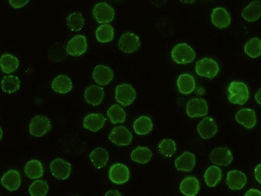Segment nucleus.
<instances>
[{
  "instance_id": "1",
  "label": "nucleus",
  "mask_w": 261,
  "mask_h": 196,
  "mask_svg": "<svg viewBox=\"0 0 261 196\" xmlns=\"http://www.w3.org/2000/svg\"><path fill=\"white\" fill-rule=\"evenodd\" d=\"M228 101L231 104L243 106L248 102L249 90L246 84L241 81H232L227 89Z\"/></svg>"
},
{
  "instance_id": "2",
  "label": "nucleus",
  "mask_w": 261,
  "mask_h": 196,
  "mask_svg": "<svg viewBox=\"0 0 261 196\" xmlns=\"http://www.w3.org/2000/svg\"><path fill=\"white\" fill-rule=\"evenodd\" d=\"M194 49L187 43H178L173 47L171 50V58L178 64H189L195 59Z\"/></svg>"
},
{
  "instance_id": "3",
  "label": "nucleus",
  "mask_w": 261,
  "mask_h": 196,
  "mask_svg": "<svg viewBox=\"0 0 261 196\" xmlns=\"http://www.w3.org/2000/svg\"><path fill=\"white\" fill-rule=\"evenodd\" d=\"M195 72L202 78L214 79L220 72L219 64L211 58H202L196 63Z\"/></svg>"
},
{
  "instance_id": "4",
  "label": "nucleus",
  "mask_w": 261,
  "mask_h": 196,
  "mask_svg": "<svg viewBox=\"0 0 261 196\" xmlns=\"http://www.w3.org/2000/svg\"><path fill=\"white\" fill-rule=\"evenodd\" d=\"M136 91L129 84H122L116 88V101L122 106H129L136 99Z\"/></svg>"
},
{
  "instance_id": "5",
  "label": "nucleus",
  "mask_w": 261,
  "mask_h": 196,
  "mask_svg": "<svg viewBox=\"0 0 261 196\" xmlns=\"http://www.w3.org/2000/svg\"><path fill=\"white\" fill-rule=\"evenodd\" d=\"M51 128L49 118L45 116L37 115L31 120L29 124V132L34 137H42L48 132Z\"/></svg>"
},
{
  "instance_id": "6",
  "label": "nucleus",
  "mask_w": 261,
  "mask_h": 196,
  "mask_svg": "<svg viewBox=\"0 0 261 196\" xmlns=\"http://www.w3.org/2000/svg\"><path fill=\"white\" fill-rule=\"evenodd\" d=\"M186 111L188 117H204L208 113V106L206 101L202 98H192L188 101L186 106Z\"/></svg>"
},
{
  "instance_id": "7",
  "label": "nucleus",
  "mask_w": 261,
  "mask_h": 196,
  "mask_svg": "<svg viewBox=\"0 0 261 196\" xmlns=\"http://www.w3.org/2000/svg\"><path fill=\"white\" fill-rule=\"evenodd\" d=\"M94 19L99 23H108L114 20L115 12L114 8L106 3H99L96 4L93 10Z\"/></svg>"
},
{
  "instance_id": "8",
  "label": "nucleus",
  "mask_w": 261,
  "mask_h": 196,
  "mask_svg": "<svg viewBox=\"0 0 261 196\" xmlns=\"http://www.w3.org/2000/svg\"><path fill=\"white\" fill-rule=\"evenodd\" d=\"M118 46L120 50L123 53H134L140 47V39L135 33L126 32L120 38Z\"/></svg>"
},
{
  "instance_id": "9",
  "label": "nucleus",
  "mask_w": 261,
  "mask_h": 196,
  "mask_svg": "<svg viewBox=\"0 0 261 196\" xmlns=\"http://www.w3.org/2000/svg\"><path fill=\"white\" fill-rule=\"evenodd\" d=\"M109 139L118 146H125L132 142L133 135L126 127H118L112 130Z\"/></svg>"
},
{
  "instance_id": "10",
  "label": "nucleus",
  "mask_w": 261,
  "mask_h": 196,
  "mask_svg": "<svg viewBox=\"0 0 261 196\" xmlns=\"http://www.w3.org/2000/svg\"><path fill=\"white\" fill-rule=\"evenodd\" d=\"M50 170L56 179L66 180L70 176L72 166L69 162L62 159H56L50 163Z\"/></svg>"
},
{
  "instance_id": "11",
  "label": "nucleus",
  "mask_w": 261,
  "mask_h": 196,
  "mask_svg": "<svg viewBox=\"0 0 261 196\" xmlns=\"http://www.w3.org/2000/svg\"><path fill=\"white\" fill-rule=\"evenodd\" d=\"M66 47L68 55L80 57L87 51V40L82 35H76L68 42Z\"/></svg>"
},
{
  "instance_id": "12",
  "label": "nucleus",
  "mask_w": 261,
  "mask_h": 196,
  "mask_svg": "<svg viewBox=\"0 0 261 196\" xmlns=\"http://www.w3.org/2000/svg\"><path fill=\"white\" fill-rule=\"evenodd\" d=\"M210 159L216 166H227L231 164L233 156L231 151L226 147H216L211 152Z\"/></svg>"
},
{
  "instance_id": "13",
  "label": "nucleus",
  "mask_w": 261,
  "mask_h": 196,
  "mask_svg": "<svg viewBox=\"0 0 261 196\" xmlns=\"http://www.w3.org/2000/svg\"><path fill=\"white\" fill-rule=\"evenodd\" d=\"M109 177L116 184L127 183L130 177L129 168L122 163H116L110 167Z\"/></svg>"
},
{
  "instance_id": "14",
  "label": "nucleus",
  "mask_w": 261,
  "mask_h": 196,
  "mask_svg": "<svg viewBox=\"0 0 261 196\" xmlns=\"http://www.w3.org/2000/svg\"><path fill=\"white\" fill-rule=\"evenodd\" d=\"M197 130L201 138L209 139L216 135L218 132V127L214 119L211 117H206L201 120L198 125Z\"/></svg>"
},
{
  "instance_id": "15",
  "label": "nucleus",
  "mask_w": 261,
  "mask_h": 196,
  "mask_svg": "<svg viewBox=\"0 0 261 196\" xmlns=\"http://www.w3.org/2000/svg\"><path fill=\"white\" fill-rule=\"evenodd\" d=\"M114 71L110 67L99 64L95 67L93 78L96 83L100 85H107L114 79Z\"/></svg>"
},
{
  "instance_id": "16",
  "label": "nucleus",
  "mask_w": 261,
  "mask_h": 196,
  "mask_svg": "<svg viewBox=\"0 0 261 196\" xmlns=\"http://www.w3.org/2000/svg\"><path fill=\"white\" fill-rule=\"evenodd\" d=\"M231 15L225 8H216L212 11V22L218 29H226L231 24Z\"/></svg>"
},
{
  "instance_id": "17",
  "label": "nucleus",
  "mask_w": 261,
  "mask_h": 196,
  "mask_svg": "<svg viewBox=\"0 0 261 196\" xmlns=\"http://www.w3.org/2000/svg\"><path fill=\"white\" fill-rule=\"evenodd\" d=\"M247 183V177L241 170H231L227 176V185L233 190H239L244 188Z\"/></svg>"
},
{
  "instance_id": "18",
  "label": "nucleus",
  "mask_w": 261,
  "mask_h": 196,
  "mask_svg": "<svg viewBox=\"0 0 261 196\" xmlns=\"http://www.w3.org/2000/svg\"><path fill=\"white\" fill-rule=\"evenodd\" d=\"M104 89L97 85H91L85 89V99L90 106H99L104 99Z\"/></svg>"
},
{
  "instance_id": "19",
  "label": "nucleus",
  "mask_w": 261,
  "mask_h": 196,
  "mask_svg": "<svg viewBox=\"0 0 261 196\" xmlns=\"http://www.w3.org/2000/svg\"><path fill=\"white\" fill-rule=\"evenodd\" d=\"M106 123V117L100 113H89L84 118L83 126L86 130L97 132L102 129Z\"/></svg>"
},
{
  "instance_id": "20",
  "label": "nucleus",
  "mask_w": 261,
  "mask_h": 196,
  "mask_svg": "<svg viewBox=\"0 0 261 196\" xmlns=\"http://www.w3.org/2000/svg\"><path fill=\"white\" fill-rule=\"evenodd\" d=\"M3 187L10 191L17 190L20 187L21 178L19 172L15 170H9L4 174L1 179Z\"/></svg>"
},
{
  "instance_id": "21",
  "label": "nucleus",
  "mask_w": 261,
  "mask_h": 196,
  "mask_svg": "<svg viewBox=\"0 0 261 196\" xmlns=\"http://www.w3.org/2000/svg\"><path fill=\"white\" fill-rule=\"evenodd\" d=\"M236 120L245 128L252 129L256 124V114L251 109H242L236 114Z\"/></svg>"
},
{
  "instance_id": "22",
  "label": "nucleus",
  "mask_w": 261,
  "mask_h": 196,
  "mask_svg": "<svg viewBox=\"0 0 261 196\" xmlns=\"http://www.w3.org/2000/svg\"><path fill=\"white\" fill-rule=\"evenodd\" d=\"M175 167L179 172H190L195 166V156L194 154L185 152L175 159Z\"/></svg>"
},
{
  "instance_id": "23",
  "label": "nucleus",
  "mask_w": 261,
  "mask_h": 196,
  "mask_svg": "<svg viewBox=\"0 0 261 196\" xmlns=\"http://www.w3.org/2000/svg\"><path fill=\"white\" fill-rule=\"evenodd\" d=\"M199 182L194 176H188L181 182L179 190L181 193L187 196H195L199 191Z\"/></svg>"
},
{
  "instance_id": "24",
  "label": "nucleus",
  "mask_w": 261,
  "mask_h": 196,
  "mask_svg": "<svg viewBox=\"0 0 261 196\" xmlns=\"http://www.w3.org/2000/svg\"><path fill=\"white\" fill-rule=\"evenodd\" d=\"M72 84L68 76L60 75L53 79L51 89L54 92L61 94H66L72 90Z\"/></svg>"
},
{
  "instance_id": "25",
  "label": "nucleus",
  "mask_w": 261,
  "mask_h": 196,
  "mask_svg": "<svg viewBox=\"0 0 261 196\" xmlns=\"http://www.w3.org/2000/svg\"><path fill=\"white\" fill-rule=\"evenodd\" d=\"M89 159L95 167L97 169H101L107 165L109 161L108 151L104 148L98 147L92 151L89 155Z\"/></svg>"
},
{
  "instance_id": "26",
  "label": "nucleus",
  "mask_w": 261,
  "mask_h": 196,
  "mask_svg": "<svg viewBox=\"0 0 261 196\" xmlns=\"http://www.w3.org/2000/svg\"><path fill=\"white\" fill-rule=\"evenodd\" d=\"M177 86L179 92L182 94H190L195 90V79L190 74H182L177 80Z\"/></svg>"
},
{
  "instance_id": "27",
  "label": "nucleus",
  "mask_w": 261,
  "mask_h": 196,
  "mask_svg": "<svg viewBox=\"0 0 261 196\" xmlns=\"http://www.w3.org/2000/svg\"><path fill=\"white\" fill-rule=\"evenodd\" d=\"M261 16V2L254 1L248 4L242 12V17L248 22H255Z\"/></svg>"
},
{
  "instance_id": "28",
  "label": "nucleus",
  "mask_w": 261,
  "mask_h": 196,
  "mask_svg": "<svg viewBox=\"0 0 261 196\" xmlns=\"http://www.w3.org/2000/svg\"><path fill=\"white\" fill-rule=\"evenodd\" d=\"M153 124L151 119L147 116H141L134 122V130L138 135H146L153 130Z\"/></svg>"
},
{
  "instance_id": "29",
  "label": "nucleus",
  "mask_w": 261,
  "mask_h": 196,
  "mask_svg": "<svg viewBox=\"0 0 261 196\" xmlns=\"http://www.w3.org/2000/svg\"><path fill=\"white\" fill-rule=\"evenodd\" d=\"M44 166L36 159L29 161L24 168V173L31 179H37L44 176Z\"/></svg>"
},
{
  "instance_id": "30",
  "label": "nucleus",
  "mask_w": 261,
  "mask_h": 196,
  "mask_svg": "<svg viewBox=\"0 0 261 196\" xmlns=\"http://www.w3.org/2000/svg\"><path fill=\"white\" fill-rule=\"evenodd\" d=\"M153 153L149 148L145 146H139L134 150L131 153V159L135 162L141 164H146L151 160Z\"/></svg>"
},
{
  "instance_id": "31",
  "label": "nucleus",
  "mask_w": 261,
  "mask_h": 196,
  "mask_svg": "<svg viewBox=\"0 0 261 196\" xmlns=\"http://www.w3.org/2000/svg\"><path fill=\"white\" fill-rule=\"evenodd\" d=\"M222 178V170L217 166H212L206 169L204 174V180L209 187H215L220 183Z\"/></svg>"
},
{
  "instance_id": "32",
  "label": "nucleus",
  "mask_w": 261,
  "mask_h": 196,
  "mask_svg": "<svg viewBox=\"0 0 261 196\" xmlns=\"http://www.w3.org/2000/svg\"><path fill=\"white\" fill-rule=\"evenodd\" d=\"M0 65L3 72L10 74L15 72L19 68V61L16 57L7 53L1 57Z\"/></svg>"
},
{
  "instance_id": "33",
  "label": "nucleus",
  "mask_w": 261,
  "mask_h": 196,
  "mask_svg": "<svg viewBox=\"0 0 261 196\" xmlns=\"http://www.w3.org/2000/svg\"><path fill=\"white\" fill-rule=\"evenodd\" d=\"M96 37L100 43H109L114 40V29L108 23L100 25L96 30Z\"/></svg>"
},
{
  "instance_id": "34",
  "label": "nucleus",
  "mask_w": 261,
  "mask_h": 196,
  "mask_svg": "<svg viewBox=\"0 0 261 196\" xmlns=\"http://www.w3.org/2000/svg\"><path fill=\"white\" fill-rule=\"evenodd\" d=\"M67 27L72 32H79L83 29L85 19L80 12H73L68 15L66 20Z\"/></svg>"
},
{
  "instance_id": "35",
  "label": "nucleus",
  "mask_w": 261,
  "mask_h": 196,
  "mask_svg": "<svg viewBox=\"0 0 261 196\" xmlns=\"http://www.w3.org/2000/svg\"><path fill=\"white\" fill-rule=\"evenodd\" d=\"M107 116L113 124L125 122L126 113L119 105H114L107 111Z\"/></svg>"
},
{
  "instance_id": "36",
  "label": "nucleus",
  "mask_w": 261,
  "mask_h": 196,
  "mask_svg": "<svg viewBox=\"0 0 261 196\" xmlns=\"http://www.w3.org/2000/svg\"><path fill=\"white\" fill-rule=\"evenodd\" d=\"M244 52L250 58H257L261 56V40L258 38L250 39L244 45Z\"/></svg>"
},
{
  "instance_id": "37",
  "label": "nucleus",
  "mask_w": 261,
  "mask_h": 196,
  "mask_svg": "<svg viewBox=\"0 0 261 196\" xmlns=\"http://www.w3.org/2000/svg\"><path fill=\"white\" fill-rule=\"evenodd\" d=\"M158 149L163 157L170 158L176 153V143L174 140L166 138L160 141Z\"/></svg>"
},
{
  "instance_id": "38",
  "label": "nucleus",
  "mask_w": 261,
  "mask_h": 196,
  "mask_svg": "<svg viewBox=\"0 0 261 196\" xmlns=\"http://www.w3.org/2000/svg\"><path fill=\"white\" fill-rule=\"evenodd\" d=\"M1 86H2V89L4 92L12 93V92L19 90V87H20V81H19V78L15 76H7V77H4V79L2 80Z\"/></svg>"
},
{
  "instance_id": "39",
  "label": "nucleus",
  "mask_w": 261,
  "mask_h": 196,
  "mask_svg": "<svg viewBox=\"0 0 261 196\" xmlns=\"http://www.w3.org/2000/svg\"><path fill=\"white\" fill-rule=\"evenodd\" d=\"M49 190V186L44 180H36L29 187V193L32 196L47 195Z\"/></svg>"
},
{
  "instance_id": "40",
  "label": "nucleus",
  "mask_w": 261,
  "mask_h": 196,
  "mask_svg": "<svg viewBox=\"0 0 261 196\" xmlns=\"http://www.w3.org/2000/svg\"><path fill=\"white\" fill-rule=\"evenodd\" d=\"M67 47L61 43H54L49 49V58L53 61H64L66 58Z\"/></svg>"
},
{
  "instance_id": "41",
  "label": "nucleus",
  "mask_w": 261,
  "mask_h": 196,
  "mask_svg": "<svg viewBox=\"0 0 261 196\" xmlns=\"http://www.w3.org/2000/svg\"><path fill=\"white\" fill-rule=\"evenodd\" d=\"M29 2H30V0H9L10 5L15 9L23 8Z\"/></svg>"
},
{
  "instance_id": "42",
  "label": "nucleus",
  "mask_w": 261,
  "mask_h": 196,
  "mask_svg": "<svg viewBox=\"0 0 261 196\" xmlns=\"http://www.w3.org/2000/svg\"><path fill=\"white\" fill-rule=\"evenodd\" d=\"M254 175H255V180L261 184V163L255 168Z\"/></svg>"
},
{
  "instance_id": "43",
  "label": "nucleus",
  "mask_w": 261,
  "mask_h": 196,
  "mask_svg": "<svg viewBox=\"0 0 261 196\" xmlns=\"http://www.w3.org/2000/svg\"><path fill=\"white\" fill-rule=\"evenodd\" d=\"M261 196V192L259 190H255V189H250L247 191L245 196Z\"/></svg>"
},
{
  "instance_id": "44",
  "label": "nucleus",
  "mask_w": 261,
  "mask_h": 196,
  "mask_svg": "<svg viewBox=\"0 0 261 196\" xmlns=\"http://www.w3.org/2000/svg\"><path fill=\"white\" fill-rule=\"evenodd\" d=\"M149 1L153 6L161 7L167 3V0H149Z\"/></svg>"
},
{
  "instance_id": "45",
  "label": "nucleus",
  "mask_w": 261,
  "mask_h": 196,
  "mask_svg": "<svg viewBox=\"0 0 261 196\" xmlns=\"http://www.w3.org/2000/svg\"><path fill=\"white\" fill-rule=\"evenodd\" d=\"M121 196V193L117 190H109L106 193V196Z\"/></svg>"
},
{
  "instance_id": "46",
  "label": "nucleus",
  "mask_w": 261,
  "mask_h": 196,
  "mask_svg": "<svg viewBox=\"0 0 261 196\" xmlns=\"http://www.w3.org/2000/svg\"><path fill=\"white\" fill-rule=\"evenodd\" d=\"M255 99L258 104L260 105L261 106V89H259L258 92H256V94H255Z\"/></svg>"
},
{
  "instance_id": "47",
  "label": "nucleus",
  "mask_w": 261,
  "mask_h": 196,
  "mask_svg": "<svg viewBox=\"0 0 261 196\" xmlns=\"http://www.w3.org/2000/svg\"><path fill=\"white\" fill-rule=\"evenodd\" d=\"M180 1L184 4H192L195 2V0H180Z\"/></svg>"
},
{
  "instance_id": "48",
  "label": "nucleus",
  "mask_w": 261,
  "mask_h": 196,
  "mask_svg": "<svg viewBox=\"0 0 261 196\" xmlns=\"http://www.w3.org/2000/svg\"><path fill=\"white\" fill-rule=\"evenodd\" d=\"M0 131H1V139H2V137H3V130H2V129H1V130H0Z\"/></svg>"
}]
</instances>
